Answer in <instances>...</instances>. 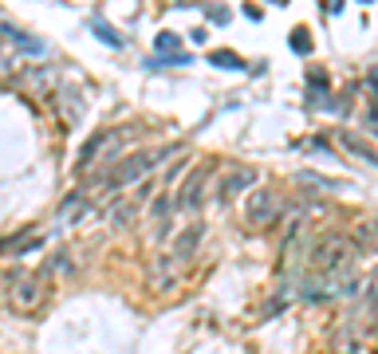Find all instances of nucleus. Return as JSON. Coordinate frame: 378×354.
Here are the masks:
<instances>
[{"label":"nucleus","mask_w":378,"mask_h":354,"mask_svg":"<svg viewBox=\"0 0 378 354\" xmlns=\"http://www.w3.org/2000/svg\"><path fill=\"white\" fill-rule=\"evenodd\" d=\"M12 307L16 311H32L36 304L43 299V279L40 276H12Z\"/></svg>","instance_id":"20e7f679"},{"label":"nucleus","mask_w":378,"mask_h":354,"mask_svg":"<svg viewBox=\"0 0 378 354\" xmlns=\"http://www.w3.org/2000/svg\"><path fill=\"white\" fill-rule=\"evenodd\" d=\"M367 83H370V87H374V91H378V68H370V75H367Z\"/></svg>","instance_id":"5701e85b"},{"label":"nucleus","mask_w":378,"mask_h":354,"mask_svg":"<svg viewBox=\"0 0 378 354\" xmlns=\"http://www.w3.org/2000/svg\"><path fill=\"white\" fill-rule=\"evenodd\" d=\"M323 4H327L331 16H339V12H343V0H323Z\"/></svg>","instance_id":"4be33fe9"},{"label":"nucleus","mask_w":378,"mask_h":354,"mask_svg":"<svg viewBox=\"0 0 378 354\" xmlns=\"http://www.w3.org/2000/svg\"><path fill=\"white\" fill-rule=\"evenodd\" d=\"M292 51L295 55H308L311 51V32L308 28H292Z\"/></svg>","instance_id":"f3484780"},{"label":"nucleus","mask_w":378,"mask_h":354,"mask_svg":"<svg viewBox=\"0 0 378 354\" xmlns=\"http://www.w3.org/2000/svg\"><path fill=\"white\" fill-rule=\"evenodd\" d=\"M362 4H370V0H362Z\"/></svg>","instance_id":"b1692460"},{"label":"nucleus","mask_w":378,"mask_h":354,"mask_svg":"<svg viewBox=\"0 0 378 354\" xmlns=\"http://www.w3.org/2000/svg\"><path fill=\"white\" fill-rule=\"evenodd\" d=\"M351 240L359 252H378V217H367L351 228Z\"/></svg>","instance_id":"1a4fd4ad"},{"label":"nucleus","mask_w":378,"mask_h":354,"mask_svg":"<svg viewBox=\"0 0 378 354\" xmlns=\"http://www.w3.org/2000/svg\"><path fill=\"white\" fill-rule=\"evenodd\" d=\"M169 154H177V146H166V150H138V154H126V158H115V169L103 177V189H126L142 181L158 161H166Z\"/></svg>","instance_id":"f03ea898"},{"label":"nucleus","mask_w":378,"mask_h":354,"mask_svg":"<svg viewBox=\"0 0 378 354\" xmlns=\"http://www.w3.org/2000/svg\"><path fill=\"white\" fill-rule=\"evenodd\" d=\"M339 142H343V150H351V154H359V158H367V161H374V166H378V154L370 150L367 142H359V138H351V134H339Z\"/></svg>","instance_id":"2eb2a0df"},{"label":"nucleus","mask_w":378,"mask_h":354,"mask_svg":"<svg viewBox=\"0 0 378 354\" xmlns=\"http://www.w3.org/2000/svg\"><path fill=\"white\" fill-rule=\"evenodd\" d=\"M205 177H209V166L194 169V177L182 186V193H177V205L182 209H197V201H201V186H205Z\"/></svg>","instance_id":"9d476101"},{"label":"nucleus","mask_w":378,"mask_h":354,"mask_svg":"<svg viewBox=\"0 0 378 354\" xmlns=\"http://www.w3.org/2000/svg\"><path fill=\"white\" fill-rule=\"evenodd\" d=\"M367 307L378 315V272H374V276H370V304H367Z\"/></svg>","instance_id":"412c9836"},{"label":"nucleus","mask_w":378,"mask_h":354,"mask_svg":"<svg viewBox=\"0 0 378 354\" xmlns=\"http://www.w3.org/2000/svg\"><path fill=\"white\" fill-rule=\"evenodd\" d=\"M276 217H280V193H272V189H256V193H248V205H244V220H248V228H268Z\"/></svg>","instance_id":"7ed1b4c3"},{"label":"nucleus","mask_w":378,"mask_h":354,"mask_svg":"<svg viewBox=\"0 0 378 354\" xmlns=\"http://www.w3.org/2000/svg\"><path fill=\"white\" fill-rule=\"evenodd\" d=\"M303 186H320V189H339V181H331V177H320V173H300Z\"/></svg>","instance_id":"6ab92c4d"},{"label":"nucleus","mask_w":378,"mask_h":354,"mask_svg":"<svg viewBox=\"0 0 378 354\" xmlns=\"http://www.w3.org/2000/svg\"><path fill=\"white\" fill-rule=\"evenodd\" d=\"M252 186H256V169H252V166H233V169H229V173L217 181V201L225 205L229 197L244 193V189L252 193Z\"/></svg>","instance_id":"39448f33"},{"label":"nucleus","mask_w":378,"mask_h":354,"mask_svg":"<svg viewBox=\"0 0 378 354\" xmlns=\"http://www.w3.org/2000/svg\"><path fill=\"white\" fill-rule=\"evenodd\" d=\"M209 63H213V68H229V71H244V59L236 55V51H229V48L209 51Z\"/></svg>","instance_id":"4468645a"},{"label":"nucleus","mask_w":378,"mask_h":354,"mask_svg":"<svg viewBox=\"0 0 378 354\" xmlns=\"http://www.w3.org/2000/svg\"><path fill=\"white\" fill-rule=\"evenodd\" d=\"M197 245H201V225H189L182 236H177V245H174V260H189V256L197 252Z\"/></svg>","instance_id":"9b49d317"},{"label":"nucleus","mask_w":378,"mask_h":354,"mask_svg":"<svg viewBox=\"0 0 378 354\" xmlns=\"http://www.w3.org/2000/svg\"><path fill=\"white\" fill-rule=\"evenodd\" d=\"M0 36L12 40V48L24 51V55H43V51H48V43H43V40H36V36L20 32V28H12V24H0Z\"/></svg>","instance_id":"6e6552de"},{"label":"nucleus","mask_w":378,"mask_h":354,"mask_svg":"<svg viewBox=\"0 0 378 354\" xmlns=\"http://www.w3.org/2000/svg\"><path fill=\"white\" fill-rule=\"evenodd\" d=\"M362 338H367V323L355 315V319H347L343 327L331 335V354H359Z\"/></svg>","instance_id":"0eeeda50"},{"label":"nucleus","mask_w":378,"mask_h":354,"mask_svg":"<svg viewBox=\"0 0 378 354\" xmlns=\"http://www.w3.org/2000/svg\"><path fill=\"white\" fill-rule=\"evenodd\" d=\"M205 16H209V24H221V28H225L229 20H233V12H229L225 4H205Z\"/></svg>","instance_id":"a211bd4d"},{"label":"nucleus","mask_w":378,"mask_h":354,"mask_svg":"<svg viewBox=\"0 0 378 354\" xmlns=\"http://www.w3.org/2000/svg\"><path fill=\"white\" fill-rule=\"evenodd\" d=\"M122 134L126 130H107V134H95L91 142L79 150V169H91V161L107 158V154H115L118 146H122Z\"/></svg>","instance_id":"423d86ee"},{"label":"nucleus","mask_w":378,"mask_h":354,"mask_svg":"<svg viewBox=\"0 0 378 354\" xmlns=\"http://www.w3.org/2000/svg\"><path fill=\"white\" fill-rule=\"evenodd\" d=\"M20 83H24L28 91H48V87L56 83V68H40V71H32V75H24Z\"/></svg>","instance_id":"f8f14e48"},{"label":"nucleus","mask_w":378,"mask_h":354,"mask_svg":"<svg viewBox=\"0 0 378 354\" xmlns=\"http://www.w3.org/2000/svg\"><path fill=\"white\" fill-rule=\"evenodd\" d=\"M154 48H158L162 55H182V36H174V32H158Z\"/></svg>","instance_id":"dca6fc26"},{"label":"nucleus","mask_w":378,"mask_h":354,"mask_svg":"<svg viewBox=\"0 0 378 354\" xmlns=\"http://www.w3.org/2000/svg\"><path fill=\"white\" fill-rule=\"evenodd\" d=\"M355 260H359V248H355L351 236L343 232H327L315 240V248H311L308 264L315 276H351Z\"/></svg>","instance_id":"f257e3e1"},{"label":"nucleus","mask_w":378,"mask_h":354,"mask_svg":"<svg viewBox=\"0 0 378 354\" xmlns=\"http://www.w3.org/2000/svg\"><path fill=\"white\" fill-rule=\"evenodd\" d=\"M308 87H327V71H323V68L308 71Z\"/></svg>","instance_id":"aec40b11"},{"label":"nucleus","mask_w":378,"mask_h":354,"mask_svg":"<svg viewBox=\"0 0 378 354\" xmlns=\"http://www.w3.org/2000/svg\"><path fill=\"white\" fill-rule=\"evenodd\" d=\"M91 32L99 36L103 43H110V48H122V43H126L122 36H118V32H115V28H110V24H107V20H103V16H91Z\"/></svg>","instance_id":"ddd939ff"}]
</instances>
